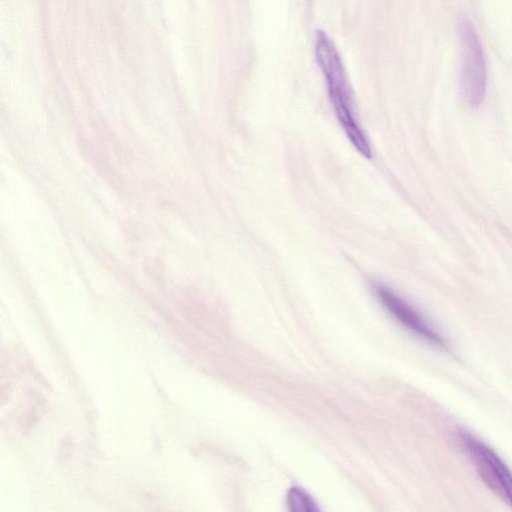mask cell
Here are the masks:
<instances>
[{
	"label": "cell",
	"instance_id": "cell-1",
	"mask_svg": "<svg viewBox=\"0 0 512 512\" xmlns=\"http://www.w3.org/2000/svg\"><path fill=\"white\" fill-rule=\"evenodd\" d=\"M315 57L325 76L329 97L344 133L363 157L371 158L369 141L355 116L342 59L335 44L323 30H317L315 34Z\"/></svg>",
	"mask_w": 512,
	"mask_h": 512
},
{
	"label": "cell",
	"instance_id": "cell-5",
	"mask_svg": "<svg viewBox=\"0 0 512 512\" xmlns=\"http://www.w3.org/2000/svg\"><path fill=\"white\" fill-rule=\"evenodd\" d=\"M287 503L292 511L314 512L318 508L313 499L301 488L291 487L287 494Z\"/></svg>",
	"mask_w": 512,
	"mask_h": 512
},
{
	"label": "cell",
	"instance_id": "cell-4",
	"mask_svg": "<svg viewBox=\"0 0 512 512\" xmlns=\"http://www.w3.org/2000/svg\"><path fill=\"white\" fill-rule=\"evenodd\" d=\"M376 297L382 306L406 329L428 343L445 347V339L411 305L388 287L374 285Z\"/></svg>",
	"mask_w": 512,
	"mask_h": 512
},
{
	"label": "cell",
	"instance_id": "cell-2",
	"mask_svg": "<svg viewBox=\"0 0 512 512\" xmlns=\"http://www.w3.org/2000/svg\"><path fill=\"white\" fill-rule=\"evenodd\" d=\"M460 53V93L471 108L484 101L487 88L485 55L473 24L465 17L457 23Z\"/></svg>",
	"mask_w": 512,
	"mask_h": 512
},
{
	"label": "cell",
	"instance_id": "cell-3",
	"mask_svg": "<svg viewBox=\"0 0 512 512\" xmlns=\"http://www.w3.org/2000/svg\"><path fill=\"white\" fill-rule=\"evenodd\" d=\"M459 441L482 481L512 507V472L503 460L491 447L466 431L460 432Z\"/></svg>",
	"mask_w": 512,
	"mask_h": 512
}]
</instances>
